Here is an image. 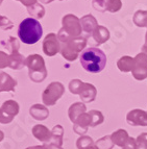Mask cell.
Returning <instances> with one entry per match:
<instances>
[{"label": "cell", "instance_id": "obj_13", "mask_svg": "<svg viewBox=\"0 0 147 149\" xmlns=\"http://www.w3.org/2000/svg\"><path fill=\"white\" fill-rule=\"evenodd\" d=\"M142 52H144L147 54V32H146V35H145V43L142 47Z\"/></svg>", "mask_w": 147, "mask_h": 149}, {"label": "cell", "instance_id": "obj_6", "mask_svg": "<svg viewBox=\"0 0 147 149\" xmlns=\"http://www.w3.org/2000/svg\"><path fill=\"white\" fill-rule=\"evenodd\" d=\"M93 38H94V40L96 41V43L98 45L103 44L110 39V31L105 26L98 25L96 29L93 31Z\"/></svg>", "mask_w": 147, "mask_h": 149}, {"label": "cell", "instance_id": "obj_1", "mask_svg": "<svg viewBox=\"0 0 147 149\" xmlns=\"http://www.w3.org/2000/svg\"><path fill=\"white\" fill-rule=\"evenodd\" d=\"M82 68L90 73H99L107 65V55L99 48H86L79 55Z\"/></svg>", "mask_w": 147, "mask_h": 149}, {"label": "cell", "instance_id": "obj_8", "mask_svg": "<svg viewBox=\"0 0 147 149\" xmlns=\"http://www.w3.org/2000/svg\"><path fill=\"white\" fill-rule=\"evenodd\" d=\"M82 24L86 32H93L97 27V21L93 16L88 15L82 19Z\"/></svg>", "mask_w": 147, "mask_h": 149}, {"label": "cell", "instance_id": "obj_12", "mask_svg": "<svg viewBox=\"0 0 147 149\" xmlns=\"http://www.w3.org/2000/svg\"><path fill=\"white\" fill-rule=\"evenodd\" d=\"M93 6L96 10L105 12L107 10V0H93Z\"/></svg>", "mask_w": 147, "mask_h": 149}, {"label": "cell", "instance_id": "obj_10", "mask_svg": "<svg viewBox=\"0 0 147 149\" xmlns=\"http://www.w3.org/2000/svg\"><path fill=\"white\" fill-rule=\"evenodd\" d=\"M48 47H50L49 49H51V55L55 54L59 51V43L56 41V37L54 35H49L46 38L45 42V50L48 49Z\"/></svg>", "mask_w": 147, "mask_h": 149}, {"label": "cell", "instance_id": "obj_4", "mask_svg": "<svg viewBox=\"0 0 147 149\" xmlns=\"http://www.w3.org/2000/svg\"><path fill=\"white\" fill-rule=\"evenodd\" d=\"M132 76L137 80H143L147 77V54L141 52L134 57Z\"/></svg>", "mask_w": 147, "mask_h": 149}, {"label": "cell", "instance_id": "obj_11", "mask_svg": "<svg viewBox=\"0 0 147 149\" xmlns=\"http://www.w3.org/2000/svg\"><path fill=\"white\" fill-rule=\"evenodd\" d=\"M122 8L121 0H107V10L111 13H117Z\"/></svg>", "mask_w": 147, "mask_h": 149}, {"label": "cell", "instance_id": "obj_3", "mask_svg": "<svg viewBox=\"0 0 147 149\" xmlns=\"http://www.w3.org/2000/svg\"><path fill=\"white\" fill-rule=\"evenodd\" d=\"M67 42L66 47L63 48L62 53L67 60L74 61L77 57V53L86 46L87 41L85 38H77V39H70Z\"/></svg>", "mask_w": 147, "mask_h": 149}, {"label": "cell", "instance_id": "obj_7", "mask_svg": "<svg viewBox=\"0 0 147 149\" xmlns=\"http://www.w3.org/2000/svg\"><path fill=\"white\" fill-rule=\"evenodd\" d=\"M117 67L121 72H132L134 67V57L124 55L117 62Z\"/></svg>", "mask_w": 147, "mask_h": 149}, {"label": "cell", "instance_id": "obj_2", "mask_svg": "<svg viewBox=\"0 0 147 149\" xmlns=\"http://www.w3.org/2000/svg\"><path fill=\"white\" fill-rule=\"evenodd\" d=\"M42 26L36 19L27 18L19 25L18 36L19 39L25 44H35L42 37Z\"/></svg>", "mask_w": 147, "mask_h": 149}, {"label": "cell", "instance_id": "obj_5", "mask_svg": "<svg viewBox=\"0 0 147 149\" xmlns=\"http://www.w3.org/2000/svg\"><path fill=\"white\" fill-rule=\"evenodd\" d=\"M64 28L66 32L69 33L71 37H78L82 32V26H80L79 20L72 15H68L64 18Z\"/></svg>", "mask_w": 147, "mask_h": 149}, {"label": "cell", "instance_id": "obj_9", "mask_svg": "<svg viewBox=\"0 0 147 149\" xmlns=\"http://www.w3.org/2000/svg\"><path fill=\"white\" fill-rule=\"evenodd\" d=\"M132 20L138 27H147V10H137Z\"/></svg>", "mask_w": 147, "mask_h": 149}]
</instances>
